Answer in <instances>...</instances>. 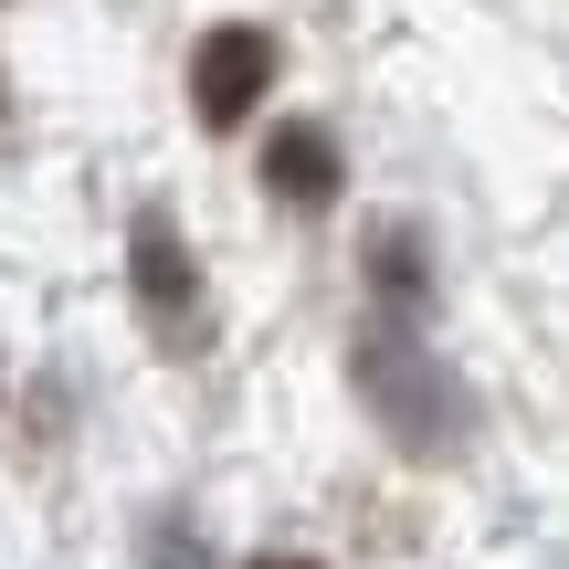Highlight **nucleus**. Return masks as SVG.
Listing matches in <instances>:
<instances>
[{
    "label": "nucleus",
    "instance_id": "obj_1",
    "mask_svg": "<svg viewBox=\"0 0 569 569\" xmlns=\"http://www.w3.org/2000/svg\"><path fill=\"white\" fill-rule=\"evenodd\" d=\"M348 369H359L369 411H380V422L401 432L411 453H432V443H453V432H465V411H453V380L401 338V327H369V338L348 348Z\"/></svg>",
    "mask_w": 569,
    "mask_h": 569
},
{
    "label": "nucleus",
    "instance_id": "obj_2",
    "mask_svg": "<svg viewBox=\"0 0 569 569\" xmlns=\"http://www.w3.org/2000/svg\"><path fill=\"white\" fill-rule=\"evenodd\" d=\"M264 84H274V32H253V21L201 32V53H190V106H201V127H243L253 106H264Z\"/></svg>",
    "mask_w": 569,
    "mask_h": 569
},
{
    "label": "nucleus",
    "instance_id": "obj_3",
    "mask_svg": "<svg viewBox=\"0 0 569 569\" xmlns=\"http://www.w3.org/2000/svg\"><path fill=\"white\" fill-rule=\"evenodd\" d=\"M127 264H138L148 327H159V338H180L190 306H201V264H190V243L169 232V211H138V232H127Z\"/></svg>",
    "mask_w": 569,
    "mask_h": 569
},
{
    "label": "nucleus",
    "instance_id": "obj_4",
    "mask_svg": "<svg viewBox=\"0 0 569 569\" xmlns=\"http://www.w3.org/2000/svg\"><path fill=\"white\" fill-rule=\"evenodd\" d=\"M264 190L274 201H296V211H327L338 201V148H327V127H274L264 138Z\"/></svg>",
    "mask_w": 569,
    "mask_h": 569
},
{
    "label": "nucleus",
    "instance_id": "obj_5",
    "mask_svg": "<svg viewBox=\"0 0 569 569\" xmlns=\"http://www.w3.org/2000/svg\"><path fill=\"white\" fill-rule=\"evenodd\" d=\"M264 569H317V559H264Z\"/></svg>",
    "mask_w": 569,
    "mask_h": 569
}]
</instances>
